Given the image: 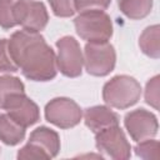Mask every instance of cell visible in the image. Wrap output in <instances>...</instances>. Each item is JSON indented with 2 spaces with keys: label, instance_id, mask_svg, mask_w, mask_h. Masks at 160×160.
Segmentation results:
<instances>
[{
  "label": "cell",
  "instance_id": "cell-4",
  "mask_svg": "<svg viewBox=\"0 0 160 160\" xmlns=\"http://www.w3.org/2000/svg\"><path fill=\"white\" fill-rule=\"evenodd\" d=\"M74 26L80 39L86 42H105L112 36V21L104 10L80 12L74 20Z\"/></svg>",
  "mask_w": 160,
  "mask_h": 160
},
{
  "label": "cell",
  "instance_id": "cell-6",
  "mask_svg": "<svg viewBox=\"0 0 160 160\" xmlns=\"http://www.w3.org/2000/svg\"><path fill=\"white\" fill-rule=\"evenodd\" d=\"M56 66L66 78H78L82 72L84 55L79 41L72 36H62L56 41Z\"/></svg>",
  "mask_w": 160,
  "mask_h": 160
},
{
  "label": "cell",
  "instance_id": "cell-7",
  "mask_svg": "<svg viewBox=\"0 0 160 160\" xmlns=\"http://www.w3.org/2000/svg\"><path fill=\"white\" fill-rule=\"evenodd\" d=\"M45 119L56 128L71 129L81 121L82 110L70 98H54L45 105Z\"/></svg>",
  "mask_w": 160,
  "mask_h": 160
},
{
  "label": "cell",
  "instance_id": "cell-10",
  "mask_svg": "<svg viewBox=\"0 0 160 160\" xmlns=\"http://www.w3.org/2000/svg\"><path fill=\"white\" fill-rule=\"evenodd\" d=\"M0 109L6 110V114L25 129L40 120L39 106L25 94V91L10 94L2 101Z\"/></svg>",
  "mask_w": 160,
  "mask_h": 160
},
{
  "label": "cell",
  "instance_id": "cell-14",
  "mask_svg": "<svg viewBox=\"0 0 160 160\" xmlns=\"http://www.w3.org/2000/svg\"><path fill=\"white\" fill-rule=\"evenodd\" d=\"M159 39H160V26L158 24L145 28L139 36L140 50L151 59H159L160 58Z\"/></svg>",
  "mask_w": 160,
  "mask_h": 160
},
{
  "label": "cell",
  "instance_id": "cell-18",
  "mask_svg": "<svg viewBox=\"0 0 160 160\" xmlns=\"http://www.w3.org/2000/svg\"><path fill=\"white\" fill-rule=\"evenodd\" d=\"M16 0H0V26L9 30L16 26L14 20V4Z\"/></svg>",
  "mask_w": 160,
  "mask_h": 160
},
{
  "label": "cell",
  "instance_id": "cell-2",
  "mask_svg": "<svg viewBox=\"0 0 160 160\" xmlns=\"http://www.w3.org/2000/svg\"><path fill=\"white\" fill-rule=\"evenodd\" d=\"M141 96L140 82L130 75H116L102 86L104 102L114 109L124 110L135 105Z\"/></svg>",
  "mask_w": 160,
  "mask_h": 160
},
{
  "label": "cell",
  "instance_id": "cell-8",
  "mask_svg": "<svg viewBox=\"0 0 160 160\" xmlns=\"http://www.w3.org/2000/svg\"><path fill=\"white\" fill-rule=\"evenodd\" d=\"M14 20L22 30L40 32L49 22L46 6L36 0H16L14 4Z\"/></svg>",
  "mask_w": 160,
  "mask_h": 160
},
{
  "label": "cell",
  "instance_id": "cell-21",
  "mask_svg": "<svg viewBox=\"0 0 160 160\" xmlns=\"http://www.w3.org/2000/svg\"><path fill=\"white\" fill-rule=\"evenodd\" d=\"M18 66L10 58L8 50V39H0V72H16Z\"/></svg>",
  "mask_w": 160,
  "mask_h": 160
},
{
  "label": "cell",
  "instance_id": "cell-17",
  "mask_svg": "<svg viewBox=\"0 0 160 160\" xmlns=\"http://www.w3.org/2000/svg\"><path fill=\"white\" fill-rule=\"evenodd\" d=\"M136 156L145 160H155L159 158V141L152 139H146L139 141L134 148Z\"/></svg>",
  "mask_w": 160,
  "mask_h": 160
},
{
  "label": "cell",
  "instance_id": "cell-13",
  "mask_svg": "<svg viewBox=\"0 0 160 160\" xmlns=\"http://www.w3.org/2000/svg\"><path fill=\"white\" fill-rule=\"evenodd\" d=\"M26 129L14 121L8 114H0V140L5 145L15 146L25 139Z\"/></svg>",
  "mask_w": 160,
  "mask_h": 160
},
{
  "label": "cell",
  "instance_id": "cell-1",
  "mask_svg": "<svg viewBox=\"0 0 160 160\" xmlns=\"http://www.w3.org/2000/svg\"><path fill=\"white\" fill-rule=\"evenodd\" d=\"M11 60L31 81H50L58 74L56 54L40 32L19 30L8 39Z\"/></svg>",
  "mask_w": 160,
  "mask_h": 160
},
{
  "label": "cell",
  "instance_id": "cell-11",
  "mask_svg": "<svg viewBox=\"0 0 160 160\" xmlns=\"http://www.w3.org/2000/svg\"><path fill=\"white\" fill-rule=\"evenodd\" d=\"M124 125L135 142L155 138L159 130L158 118L144 108L129 111L124 118Z\"/></svg>",
  "mask_w": 160,
  "mask_h": 160
},
{
  "label": "cell",
  "instance_id": "cell-19",
  "mask_svg": "<svg viewBox=\"0 0 160 160\" xmlns=\"http://www.w3.org/2000/svg\"><path fill=\"white\" fill-rule=\"evenodd\" d=\"M159 75L152 76L148 80L145 86V102L154 108L155 110H159Z\"/></svg>",
  "mask_w": 160,
  "mask_h": 160
},
{
  "label": "cell",
  "instance_id": "cell-3",
  "mask_svg": "<svg viewBox=\"0 0 160 160\" xmlns=\"http://www.w3.org/2000/svg\"><path fill=\"white\" fill-rule=\"evenodd\" d=\"M60 151V136L59 134L48 128L39 126L29 136L26 145L19 151L16 158L19 160H38V159H52Z\"/></svg>",
  "mask_w": 160,
  "mask_h": 160
},
{
  "label": "cell",
  "instance_id": "cell-20",
  "mask_svg": "<svg viewBox=\"0 0 160 160\" xmlns=\"http://www.w3.org/2000/svg\"><path fill=\"white\" fill-rule=\"evenodd\" d=\"M52 14L58 18H70L75 11L74 0H48Z\"/></svg>",
  "mask_w": 160,
  "mask_h": 160
},
{
  "label": "cell",
  "instance_id": "cell-9",
  "mask_svg": "<svg viewBox=\"0 0 160 160\" xmlns=\"http://www.w3.org/2000/svg\"><path fill=\"white\" fill-rule=\"evenodd\" d=\"M95 145L100 152L115 160H125L131 156V145L119 125L95 132Z\"/></svg>",
  "mask_w": 160,
  "mask_h": 160
},
{
  "label": "cell",
  "instance_id": "cell-15",
  "mask_svg": "<svg viewBox=\"0 0 160 160\" xmlns=\"http://www.w3.org/2000/svg\"><path fill=\"white\" fill-rule=\"evenodd\" d=\"M154 0H118L119 10L130 20L146 18L152 9Z\"/></svg>",
  "mask_w": 160,
  "mask_h": 160
},
{
  "label": "cell",
  "instance_id": "cell-12",
  "mask_svg": "<svg viewBox=\"0 0 160 160\" xmlns=\"http://www.w3.org/2000/svg\"><path fill=\"white\" fill-rule=\"evenodd\" d=\"M82 116L85 125L94 134L105 128L120 124L119 115L115 111H112L110 106H105V105H95L88 108L85 109Z\"/></svg>",
  "mask_w": 160,
  "mask_h": 160
},
{
  "label": "cell",
  "instance_id": "cell-5",
  "mask_svg": "<svg viewBox=\"0 0 160 160\" xmlns=\"http://www.w3.org/2000/svg\"><path fill=\"white\" fill-rule=\"evenodd\" d=\"M84 66L88 74L92 76L109 75L116 64V52L109 42H86L84 48Z\"/></svg>",
  "mask_w": 160,
  "mask_h": 160
},
{
  "label": "cell",
  "instance_id": "cell-22",
  "mask_svg": "<svg viewBox=\"0 0 160 160\" xmlns=\"http://www.w3.org/2000/svg\"><path fill=\"white\" fill-rule=\"evenodd\" d=\"M111 0H74L75 11L82 12L86 10H106Z\"/></svg>",
  "mask_w": 160,
  "mask_h": 160
},
{
  "label": "cell",
  "instance_id": "cell-16",
  "mask_svg": "<svg viewBox=\"0 0 160 160\" xmlns=\"http://www.w3.org/2000/svg\"><path fill=\"white\" fill-rule=\"evenodd\" d=\"M16 91H25L24 82L16 76L1 75L0 76V106L10 94Z\"/></svg>",
  "mask_w": 160,
  "mask_h": 160
}]
</instances>
